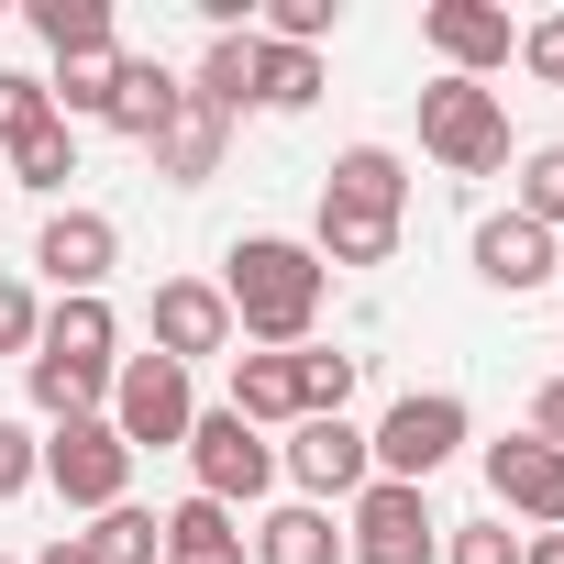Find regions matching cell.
<instances>
[{
    "label": "cell",
    "mask_w": 564,
    "mask_h": 564,
    "mask_svg": "<svg viewBox=\"0 0 564 564\" xmlns=\"http://www.w3.org/2000/svg\"><path fill=\"white\" fill-rule=\"evenodd\" d=\"M45 564H78V531H67V542H45Z\"/></svg>",
    "instance_id": "obj_38"
},
{
    "label": "cell",
    "mask_w": 564,
    "mask_h": 564,
    "mask_svg": "<svg viewBox=\"0 0 564 564\" xmlns=\"http://www.w3.org/2000/svg\"><path fill=\"white\" fill-rule=\"evenodd\" d=\"M144 333H155V355H166V366L232 355V311H221V289H210V276H166V289H155V311H144Z\"/></svg>",
    "instance_id": "obj_11"
},
{
    "label": "cell",
    "mask_w": 564,
    "mask_h": 564,
    "mask_svg": "<svg viewBox=\"0 0 564 564\" xmlns=\"http://www.w3.org/2000/svg\"><path fill=\"white\" fill-rule=\"evenodd\" d=\"M111 67H122V45H111V56H67V67L45 78L56 122H100V111H111Z\"/></svg>",
    "instance_id": "obj_27"
},
{
    "label": "cell",
    "mask_w": 564,
    "mask_h": 564,
    "mask_svg": "<svg viewBox=\"0 0 564 564\" xmlns=\"http://www.w3.org/2000/svg\"><path fill=\"white\" fill-rule=\"evenodd\" d=\"M520 564H564V531H531V542H520Z\"/></svg>",
    "instance_id": "obj_37"
},
{
    "label": "cell",
    "mask_w": 564,
    "mask_h": 564,
    "mask_svg": "<svg viewBox=\"0 0 564 564\" xmlns=\"http://www.w3.org/2000/svg\"><path fill=\"white\" fill-rule=\"evenodd\" d=\"M487 498H498L509 520H531V531H564V454L531 443V432L487 443Z\"/></svg>",
    "instance_id": "obj_10"
},
{
    "label": "cell",
    "mask_w": 564,
    "mask_h": 564,
    "mask_svg": "<svg viewBox=\"0 0 564 564\" xmlns=\"http://www.w3.org/2000/svg\"><path fill=\"white\" fill-rule=\"evenodd\" d=\"M34 34L56 45V67L67 56H111V0H34Z\"/></svg>",
    "instance_id": "obj_26"
},
{
    "label": "cell",
    "mask_w": 564,
    "mask_h": 564,
    "mask_svg": "<svg viewBox=\"0 0 564 564\" xmlns=\"http://www.w3.org/2000/svg\"><path fill=\"white\" fill-rule=\"evenodd\" d=\"M177 454H188L199 498H221V509H243V498H265V487H276V443H265L254 421H232V410H199Z\"/></svg>",
    "instance_id": "obj_5"
},
{
    "label": "cell",
    "mask_w": 564,
    "mask_h": 564,
    "mask_svg": "<svg viewBox=\"0 0 564 564\" xmlns=\"http://www.w3.org/2000/svg\"><path fill=\"white\" fill-rule=\"evenodd\" d=\"M221 144H232V122H221L210 100H177V122H166L144 155H155L166 188H199V177H221Z\"/></svg>",
    "instance_id": "obj_16"
},
{
    "label": "cell",
    "mask_w": 564,
    "mask_h": 564,
    "mask_svg": "<svg viewBox=\"0 0 564 564\" xmlns=\"http://www.w3.org/2000/svg\"><path fill=\"white\" fill-rule=\"evenodd\" d=\"M221 410L254 421V432H289L300 421V355H232V399Z\"/></svg>",
    "instance_id": "obj_17"
},
{
    "label": "cell",
    "mask_w": 564,
    "mask_h": 564,
    "mask_svg": "<svg viewBox=\"0 0 564 564\" xmlns=\"http://www.w3.org/2000/svg\"><path fill=\"white\" fill-rule=\"evenodd\" d=\"M155 531H166V564H254V553H243V520H232L221 498H177Z\"/></svg>",
    "instance_id": "obj_19"
},
{
    "label": "cell",
    "mask_w": 564,
    "mask_h": 564,
    "mask_svg": "<svg viewBox=\"0 0 564 564\" xmlns=\"http://www.w3.org/2000/svg\"><path fill=\"white\" fill-rule=\"evenodd\" d=\"M443 564H520V531H509V520H465V531L443 542Z\"/></svg>",
    "instance_id": "obj_32"
},
{
    "label": "cell",
    "mask_w": 564,
    "mask_h": 564,
    "mask_svg": "<svg viewBox=\"0 0 564 564\" xmlns=\"http://www.w3.org/2000/svg\"><path fill=\"white\" fill-rule=\"evenodd\" d=\"M454 454H465V399H454V388H410V399H388V421L366 432V465H377L388 487H432Z\"/></svg>",
    "instance_id": "obj_3"
},
{
    "label": "cell",
    "mask_w": 564,
    "mask_h": 564,
    "mask_svg": "<svg viewBox=\"0 0 564 564\" xmlns=\"http://www.w3.org/2000/svg\"><path fill=\"white\" fill-rule=\"evenodd\" d=\"M45 487L67 498V509H122V487H133V454H122V432L111 421H56L45 432Z\"/></svg>",
    "instance_id": "obj_7"
},
{
    "label": "cell",
    "mask_w": 564,
    "mask_h": 564,
    "mask_svg": "<svg viewBox=\"0 0 564 564\" xmlns=\"http://www.w3.org/2000/svg\"><path fill=\"white\" fill-rule=\"evenodd\" d=\"M553 276H564V243H553Z\"/></svg>",
    "instance_id": "obj_39"
},
{
    "label": "cell",
    "mask_w": 564,
    "mask_h": 564,
    "mask_svg": "<svg viewBox=\"0 0 564 564\" xmlns=\"http://www.w3.org/2000/svg\"><path fill=\"white\" fill-rule=\"evenodd\" d=\"M23 399L45 421H100L111 410V377L100 366H67V355H23Z\"/></svg>",
    "instance_id": "obj_20"
},
{
    "label": "cell",
    "mask_w": 564,
    "mask_h": 564,
    "mask_svg": "<svg viewBox=\"0 0 564 564\" xmlns=\"http://www.w3.org/2000/svg\"><path fill=\"white\" fill-rule=\"evenodd\" d=\"M56 122V100H45V78L34 67H0V155H12L23 133H45Z\"/></svg>",
    "instance_id": "obj_31"
},
{
    "label": "cell",
    "mask_w": 564,
    "mask_h": 564,
    "mask_svg": "<svg viewBox=\"0 0 564 564\" xmlns=\"http://www.w3.org/2000/svg\"><path fill=\"white\" fill-rule=\"evenodd\" d=\"M23 487H45V443L23 421H0V498H23Z\"/></svg>",
    "instance_id": "obj_34"
},
{
    "label": "cell",
    "mask_w": 564,
    "mask_h": 564,
    "mask_svg": "<svg viewBox=\"0 0 564 564\" xmlns=\"http://www.w3.org/2000/svg\"><path fill=\"white\" fill-rule=\"evenodd\" d=\"M100 421L122 432V454H166V443H188L199 388H188V366H166V355H122V366H111V410H100Z\"/></svg>",
    "instance_id": "obj_4"
},
{
    "label": "cell",
    "mask_w": 564,
    "mask_h": 564,
    "mask_svg": "<svg viewBox=\"0 0 564 564\" xmlns=\"http://www.w3.org/2000/svg\"><path fill=\"white\" fill-rule=\"evenodd\" d=\"M12 177H23L34 199H56V188L78 177V122H45V133H23V144H12Z\"/></svg>",
    "instance_id": "obj_28"
},
{
    "label": "cell",
    "mask_w": 564,
    "mask_h": 564,
    "mask_svg": "<svg viewBox=\"0 0 564 564\" xmlns=\"http://www.w3.org/2000/svg\"><path fill=\"white\" fill-rule=\"evenodd\" d=\"M509 210L564 243V144H531V155H520V199H509Z\"/></svg>",
    "instance_id": "obj_29"
},
{
    "label": "cell",
    "mask_w": 564,
    "mask_h": 564,
    "mask_svg": "<svg viewBox=\"0 0 564 564\" xmlns=\"http://www.w3.org/2000/svg\"><path fill=\"white\" fill-rule=\"evenodd\" d=\"M520 67H531V78H542V89H564V12H553V23H531V34H520Z\"/></svg>",
    "instance_id": "obj_35"
},
{
    "label": "cell",
    "mask_w": 564,
    "mask_h": 564,
    "mask_svg": "<svg viewBox=\"0 0 564 564\" xmlns=\"http://www.w3.org/2000/svg\"><path fill=\"white\" fill-rule=\"evenodd\" d=\"M34 355H67V366H122V322H111V300H56L45 311V333H34Z\"/></svg>",
    "instance_id": "obj_18"
},
{
    "label": "cell",
    "mask_w": 564,
    "mask_h": 564,
    "mask_svg": "<svg viewBox=\"0 0 564 564\" xmlns=\"http://www.w3.org/2000/svg\"><path fill=\"white\" fill-rule=\"evenodd\" d=\"M34 333H45V300L23 276H0V355H34Z\"/></svg>",
    "instance_id": "obj_33"
},
{
    "label": "cell",
    "mask_w": 564,
    "mask_h": 564,
    "mask_svg": "<svg viewBox=\"0 0 564 564\" xmlns=\"http://www.w3.org/2000/svg\"><path fill=\"white\" fill-rule=\"evenodd\" d=\"M344 553H355V564H443V520H432L421 487L366 476V498H355V520H344Z\"/></svg>",
    "instance_id": "obj_6"
},
{
    "label": "cell",
    "mask_w": 564,
    "mask_h": 564,
    "mask_svg": "<svg viewBox=\"0 0 564 564\" xmlns=\"http://www.w3.org/2000/svg\"><path fill=\"white\" fill-rule=\"evenodd\" d=\"M0 564H12V553H0Z\"/></svg>",
    "instance_id": "obj_40"
},
{
    "label": "cell",
    "mask_w": 564,
    "mask_h": 564,
    "mask_svg": "<svg viewBox=\"0 0 564 564\" xmlns=\"http://www.w3.org/2000/svg\"><path fill=\"white\" fill-rule=\"evenodd\" d=\"M254 564H344V531H333V509H265L254 520Z\"/></svg>",
    "instance_id": "obj_21"
},
{
    "label": "cell",
    "mask_w": 564,
    "mask_h": 564,
    "mask_svg": "<svg viewBox=\"0 0 564 564\" xmlns=\"http://www.w3.org/2000/svg\"><path fill=\"white\" fill-rule=\"evenodd\" d=\"M276 476H300L311 487V509L322 498H366V432L355 421H289V443H276Z\"/></svg>",
    "instance_id": "obj_9"
},
{
    "label": "cell",
    "mask_w": 564,
    "mask_h": 564,
    "mask_svg": "<svg viewBox=\"0 0 564 564\" xmlns=\"http://www.w3.org/2000/svg\"><path fill=\"white\" fill-rule=\"evenodd\" d=\"M322 188H333V199H366V210H410V166H399L388 144H344Z\"/></svg>",
    "instance_id": "obj_23"
},
{
    "label": "cell",
    "mask_w": 564,
    "mask_h": 564,
    "mask_svg": "<svg viewBox=\"0 0 564 564\" xmlns=\"http://www.w3.org/2000/svg\"><path fill=\"white\" fill-rule=\"evenodd\" d=\"M311 254H322V276H333V265H388V254H399V210H366V199H333V188H322Z\"/></svg>",
    "instance_id": "obj_15"
},
{
    "label": "cell",
    "mask_w": 564,
    "mask_h": 564,
    "mask_svg": "<svg viewBox=\"0 0 564 564\" xmlns=\"http://www.w3.org/2000/svg\"><path fill=\"white\" fill-rule=\"evenodd\" d=\"M155 553H166V531H155V509H133V498L78 531V564H155Z\"/></svg>",
    "instance_id": "obj_25"
},
{
    "label": "cell",
    "mask_w": 564,
    "mask_h": 564,
    "mask_svg": "<svg viewBox=\"0 0 564 564\" xmlns=\"http://www.w3.org/2000/svg\"><path fill=\"white\" fill-rule=\"evenodd\" d=\"M344 399H355V355H311L300 344V421H344Z\"/></svg>",
    "instance_id": "obj_30"
},
{
    "label": "cell",
    "mask_w": 564,
    "mask_h": 564,
    "mask_svg": "<svg viewBox=\"0 0 564 564\" xmlns=\"http://www.w3.org/2000/svg\"><path fill=\"white\" fill-rule=\"evenodd\" d=\"M531 443H553V454H564V377L531 399Z\"/></svg>",
    "instance_id": "obj_36"
},
{
    "label": "cell",
    "mask_w": 564,
    "mask_h": 564,
    "mask_svg": "<svg viewBox=\"0 0 564 564\" xmlns=\"http://www.w3.org/2000/svg\"><path fill=\"white\" fill-rule=\"evenodd\" d=\"M421 155L454 177H498L509 166V100L487 78H432L421 89Z\"/></svg>",
    "instance_id": "obj_2"
},
{
    "label": "cell",
    "mask_w": 564,
    "mask_h": 564,
    "mask_svg": "<svg viewBox=\"0 0 564 564\" xmlns=\"http://www.w3.org/2000/svg\"><path fill=\"white\" fill-rule=\"evenodd\" d=\"M476 276L498 300H531L542 276H553V232H531L520 210H498V221H476Z\"/></svg>",
    "instance_id": "obj_14"
},
{
    "label": "cell",
    "mask_w": 564,
    "mask_h": 564,
    "mask_svg": "<svg viewBox=\"0 0 564 564\" xmlns=\"http://www.w3.org/2000/svg\"><path fill=\"white\" fill-rule=\"evenodd\" d=\"M311 100H322V56L254 34V111H311Z\"/></svg>",
    "instance_id": "obj_24"
},
{
    "label": "cell",
    "mask_w": 564,
    "mask_h": 564,
    "mask_svg": "<svg viewBox=\"0 0 564 564\" xmlns=\"http://www.w3.org/2000/svg\"><path fill=\"white\" fill-rule=\"evenodd\" d=\"M188 100H210L221 122H243V111H254V34H210V56H199Z\"/></svg>",
    "instance_id": "obj_22"
},
{
    "label": "cell",
    "mask_w": 564,
    "mask_h": 564,
    "mask_svg": "<svg viewBox=\"0 0 564 564\" xmlns=\"http://www.w3.org/2000/svg\"><path fill=\"white\" fill-rule=\"evenodd\" d=\"M177 100H188V78H177L166 56H122V67H111V111H100V122H111V133H133V144H155V133L177 122Z\"/></svg>",
    "instance_id": "obj_13"
},
{
    "label": "cell",
    "mask_w": 564,
    "mask_h": 564,
    "mask_svg": "<svg viewBox=\"0 0 564 564\" xmlns=\"http://www.w3.org/2000/svg\"><path fill=\"white\" fill-rule=\"evenodd\" d=\"M421 34H432L443 78H487V67H509V56H520V34H509V12H498V0H432V12H421Z\"/></svg>",
    "instance_id": "obj_12"
},
{
    "label": "cell",
    "mask_w": 564,
    "mask_h": 564,
    "mask_svg": "<svg viewBox=\"0 0 564 564\" xmlns=\"http://www.w3.org/2000/svg\"><path fill=\"white\" fill-rule=\"evenodd\" d=\"M322 254L311 243H289V232H243L232 254H221V311H232V333L254 344V355H300L311 344V322H322Z\"/></svg>",
    "instance_id": "obj_1"
},
{
    "label": "cell",
    "mask_w": 564,
    "mask_h": 564,
    "mask_svg": "<svg viewBox=\"0 0 564 564\" xmlns=\"http://www.w3.org/2000/svg\"><path fill=\"white\" fill-rule=\"evenodd\" d=\"M34 265L56 276V300H100L111 265H122V221H111V210H56V221L34 232Z\"/></svg>",
    "instance_id": "obj_8"
}]
</instances>
